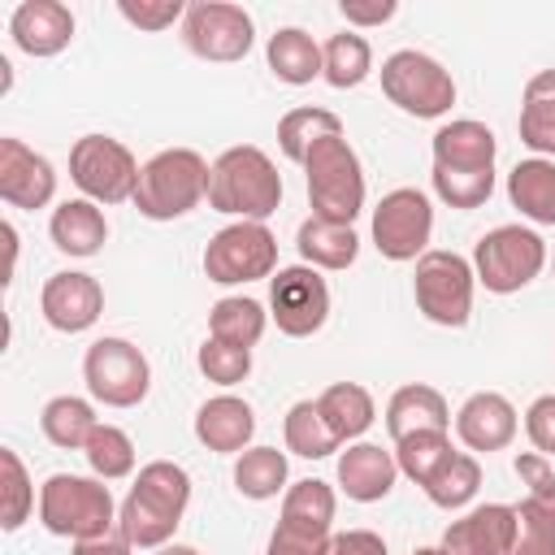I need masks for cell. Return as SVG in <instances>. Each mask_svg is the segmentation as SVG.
I'll return each instance as SVG.
<instances>
[{
  "label": "cell",
  "mask_w": 555,
  "mask_h": 555,
  "mask_svg": "<svg viewBox=\"0 0 555 555\" xmlns=\"http://www.w3.org/2000/svg\"><path fill=\"white\" fill-rule=\"evenodd\" d=\"M451 451H455V447H451V434H447V429H421V434H408V438L395 442V464H399V473H403L408 481L425 486V481L442 468V460H447Z\"/></svg>",
  "instance_id": "obj_39"
},
{
  "label": "cell",
  "mask_w": 555,
  "mask_h": 555,
  "mask_svg": "<svg viewBox=\"0 0 555 555\" xmlns=\"http://www.w3.org/2000/svg\"><path fill=\"white\" fill-rule=\"evenodd\" d=\"M330 134H343V121H338V113H330V108L304 104V108H291V113L278 121V147H282V156L295 160V165H304V156H308L321 139H330Z\"/></svg>",
  "instance_id": "obj_36"
},
{
  "label": "cell",
  "mask_w": 555,
  "mask_h": 555,
  "mask_svg": "<svg viewBox=\"0 0 555 555\" xmlns=\"http://www.w3.org/2000/svg\"><path fill=\"white\" fill-rule=\"evenodd\" d=\"M0 468H4V512H0L4 520L0 525L13 533L35 512V486H30V473H26V464H22V455L13 447H0Z\"/></svg>",
  "instance_id": "obj_42"
},
{
  "label": "cell",
  "mask_w": 555,
  "mask_h": 555,
  "mask_svg": "<svg viewBox=\"0 0 555 555\" xmlns=\"http://www.w3.org/2000/svg\"><path fill=\"white\" fill-rule=\"evenodd\" d=\"M429 147H434V169H494V156H499L494 130L473 117L438 126Z\"/></svg>",
  "instance_id": "obj_23"
},
{
  "label": "cell",
  "mask_w": 555,
  "mask_h": 555,
  "mask_svg": "<svg viewBox=\"0 0 555 555\" xmlns=\"http://www.w3.org/2000/svg\"><path fill=\"white\" fill-rule=\"evenodd\" d=\"M546 269V238L529 225H494L473 247V273L490 295H516Z\"/></svg>",
  "instance_id": "obj_6"
},
{
  "label": "cell",
  "mask_w": 555,
  "mask_h": 555,
  "mask_svg": "<svg viewBox=\"0 0 555 555\" xmlns=\"http://www.w3.org/2000/svg\"><path fill=\"white\" fill-rule=\"evenodd\" d=\"M234 490L243 499H278V490H286V451L247 447L234 460Z\"/></svg>",
  "instance_id": "obj_38"
},
{
  "label": "cell",
  "mask_w": 555,
  "mask_h": 555,
  "mask_svg": "<svg viewBox=\"0 0 555 555\" xmlns=\"http://www.w3.org/2000/svg\"><path fill=\"white\" fill-rule=\"evenodd\" d=\"M282 438H286V451H295V455H304V460H325V455H334V451L343 447L338 434L325 425L317 399H299V403L286 408Z\"/></svg>",
  "instance_id": "obj_35"
},
{
  "label": "cell",
  "mask_w": 555,
  "mask_h": 555,
  "mask_svg": "<svg viewBox=\"0 0 555 555\" xmlns=\"http://www.w3.org/2000/svg\"><path fill=\"white\" fill-rule=\"evenodd\" d=\"M330 555H390L386 538L373 529H343L330 538Z\"/></svg>",
  "instance_id": "obj_48"
},
{
  "label": "cell",
  "mask_w": 555,
  "mask_h": 555,
  "mask_svg": "<svg viewBox=\"0 0 555 555\" xmlns=\"http://www.w3.org/2000/svg\"><path fill=\"white\" fill-rule=\"evenodd\" d=\"M429 234H434V204L416 186H395L373 208V247L395 264L421 260L429 251Z\"/></svg>",
  "instance_id": "obj_13"
},
{
  "label": "cell",
  "mask_w": 555,
  "mask_h": 555,
  "mask_svg": "<svg viewBox=\"0 0 555 555\" xmlns=\"http://www.w3.org/2000/svg\"><path fill=\"white\" fill-rule=\"evenodd\" d=\"M507 199L533 225H555V160L546 156L516 160L507 173Z\"/></svg>",
  "instance_id": "obj_26"
},
{
  "label": "cell",
  "mask_w": 555,
  "mask_h": 555,
  "mask_svg": "<svg viewBox=\"0 0 555 555\" xmlns=\"http://www.w3.org/2000/svg\"><path fill=\"white\" fill-rule=\"evenodd\" d=\"M516 429H520L516 408L499 390H477L455 412V434H460V442L468 451H486V455L490 451H503V447H512Z\"/></svg>",
  "instance_id": "obj_19"
},
{
  "label": "cell",
  "mask_w": 555,
  "mask_h": 555,
  "mask_svg": "<svg viewBox=\"0 0 555 555\" xmlns=\"http://www.w3.org/2000/svg\"><path fill=\"white\" fill-rule=\"evenodd\" d=\"M525 434L533 442L538 455H555V395H538L525 412Z\"/></svg>",
  "instance_id": "obj_45"
},
{
  "label": "cell",
  "mask_w": 555,
  "mask_h": 555,
  "mask_svg": "<svg viewBox=\"0 0 555 555\" xmlns=\"http://www.w3.org/2000/svg\"><path fill=\"white\" fill-rule=\"evenodd\" d=\"M295 247L304 256V264L312 269H351L356 256H360V238L351 225H334V221H321V217H308L295 234Z\"/></svg>",
  "instance_id": "obj_29"
},
{
  "label": "cell",
  "mask_w": 555,
  "mask_h": 555,
  "mask_svg": "<svg viewBox=\"0 0 555 555\" xmlns=\"http://www.w3.org/2000/svg\"><path fill=\"white\" fill-rule=\"evenodd\" d=\"M264 325H269V312L251 295H225L208 308V338H221L234 347H256L264 338Z\"/></svg>",
  "instance_id": "obj_33"
},
{
  "label": "cell",
  "mask_w": 555,
  "mask_h": 555,
  "mask_svg": "<svg viewBox=\"0 0 555 555\" xmlns=\"http://www.w3.org/2000/svg\"><path fill=\"white\" fill-rule=\"evenodd\" d=\"M399 481V464L395 451L377 447V442H351L338 455V490L356 503H377L395 490Z\"/></svg>",
  "instance_id": "obj_22"
},
{
  "label": "cell",
  "mask_w": 555,
  "mask_h": 555,
  "mask_svg": "<svg viewBox=\"0 0 555 555\" xmlns=\"http://www.w3.org/2000/svg\"><path fill=\"white\" fill-rule=\"evenodd\" d=\"M56 195V169L48 156H39L35 147H26L22 139L4 134L0 139V199L9 208H48Z\"/></svg>",
  "instance_id": "obj_17"
},
{
  "label": "cell",
  "mask_w": 555,
  "mask_h": 555,
  "mask_svg": "<svg viewBox=\"0 0 555 555\" xmlns=\"http://www.w3.org/2000/svg\"><path fill=\"white\" fill-rule=\"evenodd\" d=\"M182 43L199 61L230 65V61H243L251 52L256 26H251V13L243 4H230V0H195V4H186V17H182Z\"/></svg>",
  "instance_id": "obj_12"
},
{
  "label": "cell",
  "mask_w": 555,
  "mask_h": 555,
  "mask_svg": "<svg viewBox=\"0 0 555 555\" xmlns=\"http://www.w3.org/2000/svg\"><path fill=\"white\" fill-rule=\"evenodd\" d=\"M317 408H321L325 425L338 434V442H356L373 425V416H377L373 395L360 382H334V386H325L317 395Z\"/></svg>",
  "instance_id": "obj_31"
},
{
  "label": "cell",
  "mask_w": 555,
  "mask_h": 555,
  "mask_svg": "<svg viewBox=\"0 0 555 555\" xmlns=\"http://www.w3.org/2000/svg\"><path fill=\"white\" fill-rule=\"evenodd\" d=\"M473 286H477L473 260H464L460 251L429 247L416 260L412 295H416L421 317L434 321V325H447V330L468 325V317H473Z\"/></svg>",
  "instance_id": "obj_8"
},
{
  "label": "cell",
  "mask_w": 555,
  "mask_h": 555,
  "mask_svg": "<svg viewBox=\"0 0 555 555\" xmlns=\"http://www.w3.org/2000/svg\"><path fill=\"white\" fill-rule=\"evenodd\" d=\"M278 204H282V173L256 143L225 147L212 160V173H208L212 212H225L238 221H264L269 212H278Z\"/></svg>",
  "instance_id": "obj_2"
},
{
  "label": "cell",
  "mask_w": 555,
  "mask_h": 555,
  "mask_svg": "<svg viewBox=\"0 0 555 555\" xmlns=\"http://www.w3.org/2000/svg\"><path fill=\"white\" fill-rule=\"evenodd\" d=\"M334 507H338L334 486L321 481V477H304V481L286 486V494H282V520L278 525L299 529V533H312V538H330Z\"/></svg>",
  "instance_id": "obj_28"
},
{
  "label": "cell",
  "mask_w": 555,
  "mask_h": 555,
  "mask_svg": "<svg viewBox=\"0 0 555 555\" xmlns=\"http://www.w3.org/2000/svg\"><path fill=\"white\" fill-rule=\"evenodd\" d=\"M551 269H555V251H551Z\"/></svg>",
  "instance_id": "obj_53"
},
{
  "label": "cell",
  "mask_w": 555,
  "mask_h": 555,
  "mask_svg": "<svg viewBox=\"0 0 555 555\" xmlns=\"http://www.w3.org/2000/svg\"><path fill=\"white\" fill-rule=\"evenodd\" d=\"M256 434V412L238 395H212L195 412V438L217 455H243Z\"/></svg>",
  "instance_id": "obj_21"
},
{
  "label": "cell",
  "mask_w": 555,
  "mask_h": 555,
  "mask_svg": "<svg viewBox=\"0 0 555 555\" xmlns=\"http://www.w3.org/2000/svg\"><path fill=\"white\" fill-rule=\"evenodd\" d=\"M338 13L347 17V26H382L399 13L395 0H338Z\"/></svg>",
  "instance_id": "obj_47"
},
{
  "label": "cell",
  "mask_w": 555,
  "mask_h": 555,
  "mask_svg": "<svg viewBox=\"0 0 555 555\" xmlns=\"http://www.w3.org/2000/svg\"><path fill=\"white\" fill-rule=\"evenodd\" d=\"M208 173L212 165L195 147H165L152 160H143L130 204L147 221H178L208 199Z\"/></svg>",
  "instance_id": "obj_3"
},
{
  "label": "cell",
  "mask_w": 555,
  "mask_h": 555,
  "mask_svg": "<svg viewBox=\"0 0 555 555\" xmlns=\"http://www.w3.org/2000/svg\"><path fill=\"white\" fill-rule=\"evenodd\" d=\"M269 321L286 338H312L330 321V286L312 264H286L269 278Z\"/></svg>",
  "instance_id": "obj_14"
},
{
  "label": "cell",
  "mask_w": 555,
  "mask_h": 555,
  "mask_svg": "<svg viewBox=\"0 0 555 555\" xmlns=\"http://www.w3.org/2000/svg\"><path fill=\"white\" fill-rule=\"evenodd\" d=\"M264 61L273 69V78L291 82V87H304L312 78H321V43L299 30V26H282L269 35V48H264Z\"/></svg>",
  "instance_id": "obj_30"
},
{
  "label": "cell",
  "mask_w": 555,
  "mask_h": 555,
  "mask_svg": "<svg viewBox=\"0 0 555 555\" xmlns=\"http://www.w3.org/2000/svg\"><path fill=\"white\" fill-rule=\"evenodd\" d=\"M152 555H199L195 546H182V542H169V546H160V551H152Z\"/></svg>",
  "instance_id": "obj_51"
},
{
  "label": "cell",
  "mask_w": 555,
  "mask_h": 555,
  "mask_svg": "<svg viewBox=\"0 0 555 555\" xmlns=\"http://www.w3.org/2000/svg\"><path fill=\"white\" fill-rule=\"evenodd\" d=\"M39 525L69 542L108 538L117 533V503L100 477L52 473L39 486Z\"/></svg>",
  "instance_id": "obj_4"
},
{
  "label": "cell",
  "mask_w": 555,
  "mask_h": 555,
  "mask_svg": "<svg viewBox=\"0 0 555 555\" xmlns=\"http://www.w3.org/2000/svg\"><path fill=\"white\" fill-rule=\"evenodd\" d=\"M39 312L56 334H82L100 321L104 312V286L91 273L78 269H61L43 282L39 291Z\"/></svg>",
  "instance_id": "obj_16"
},
{
  "label": "cell",
  "mask_w": 555,
  "mask_h": 555,
  "mask_svg": "<svg viewBox=\"0 0 555 555\" xmlns=\"http://www.w3.org/2000/svg\"><path fill=\"white\" fill-rule=\"evenodd\" d=\"M382 95L408 117H442L455 104V78L429 52L399 48L382 61Z\"/></svg>",
  "instance_id": "obj_7"
},
{
  "label": "cell",
  "mask_w": 555,
  "mask_h": 555,
  "mask_svg": "<svg viewBox=\"0 0 555 555\" xmlns=\"http://www.w3.org/2000/svg\"><path fill=\"white\" fill-rule=\"evenodd\" d=\"M429 182L447 208H481L494 195V169H434Z\"/></svg>",
  "instance_id": "obj_41"
},
{
  "label": "cell",
  "mask_w": 555,
  "mask_h": 555,
  "mask_svg": "<svg viewBox=\"0 0 555 555\" xmlns=\"http://www.w3.org/2000/svg\"><path fill=\"white\" fill-rule=\"evenodd\" d=\"M373 74V48L360 30H338L321 43V78L338 91L360 87Z\"/></svg>",
  "instance_id": "obj_34"
},
{
  "label": "cell",
  "mask_w": 555,
  "mask_h": 555,
  "mask_svg": "<svg viewBox=\"0 0 555 555\" xmlns=\"http://www.w3.org/2000/svg\"><path fill=\"white\" fill-rule=\"evenodd\" d=\"M278 273V238L264 221H230L204 247V278L217 286H243Z\"/></svg>",
  "instance_id": "obj_10"
},
{
  "label": "cell",
  "mask_w": 555,
  "mask_h": 555,
  "mask_svg": "<svg viewBox=\"0 0 555 555\" xmlns=\"http://www.w3.org/2000/svg\"><path fill=\"white\" fill-rule=\"evenodd\" d=\"M0 238H4V251H9V264H4V282H13V264H17V230L4 221V225H0Z\"/></svg>",
  "instance_id": "obj_50"
},
{
  "label": "cell",
  "mask_w": 555,
  "mask_h": 555,
  "mask_svg": "<svg viewBox=\"0 0 555 555\" xmlns=\"http://www.w3.org/2000/svg\"><path fill=\"white\" fill-rule=\"evenodd\" d=\"M48 234H52V247L65 256H95L108 243V221L91 199H61L52 208Z\"/></svg>",
  "instance_id": "obj_25"
},
{
  "label": "cell",
  "mask_w": 555,
  "mask_h": 555,
  "mask_svg": "<svg viewBox=\"0 0 555 555\" xmlns=\"http://www.w3.org/2000/svg\"><path fill=\"white\" fill-rule=\"evenodd\" d=\"M477 486H481V464H477V455H473V451H451V455L442 460V468L425 481V494H429L434 507L460 512L464 503H473Z\"/></svg>",
  "instance_id": "obj_37"
},
{
  "label": "cell",
  "mask_w": 555,
  "mask_h": 555,
  "mask_svg": "<svg viewBox=\"0 0 555 555\" xmlns=\"http://www.w3.org/2000/svg\"><path fill=\"white\" fill-rule=\"evenodd\" d=\"M139 169L143 165L134 160V152L113 134H82L69 147V178L82 191V199H91V204L134 199Z\"/></svg>",
  "instance_id": "obj_11"
},
{
  "label": "cell",
  "mask_w": 555,
  "mask_h": 555,
  "mask_svg": "<svg viewBox=\"0 0 555 555\" xmlns=\"http://www.w3.org/2000/svg\"><path fill=\"white\" fill-rule=\"evenodd\" d=\"M520 143L533 147L538 156L555 160V65L551 69H538L529 82H525V95H520Z\"/></svg>",
  "instance_id": "obj_27"
},
{
  "label": "cell",
  "mask_w": 555,
  "mask_h": 555,
  "mask_svg": "<svg viewBox=\"0 0 555 555\" xmlns=\"http://www.w3.org/2000/svg\"><path fill=\"white\" fill-rule=\"evenodd\" d=\"M9 35L26 56H56L74 39V13L61 0H22L9 17Z\"/></svg>",
  "instance_id": "obj_20"
},
{
  "label": "cell",
  "mask_w": 555,
  "mask_h": 555,
  "mask_svg": "<svg viewBox=\"0 0 555 555\" xmlns=\"http://www.w3.org/2000/svg\"><path fill=\"white\" fill-rule=\"evenodd\" d=\"M195 364L208 382L217 386H238L247 373H251V347H234V343H221V338H204L199 351H195Z\"/></svg>",
  "instance_id": "obj_43"
},
{
  "label": "cell",
  "mask_w": 555,
  "mask_h": 555,
  "mask_svg": "<svg viewBox=\"0 0 555 555\" xmlns=\"http://www.w3.org/2000/svg\"><path fill=\"white\" fill-rule=\"evenodd\" d=\"M412 555H442V551H438V546H416Z\"/></svg>",
  "instance_id": "obj_52"
},
{
  "label": "cell",
  "mask_w": 555,
  "mask_h": 555,
  "mask_svg": "<svg viewBox=\"0 0 555 555\" xmlns=\"http://www.w3.org/2000/svg\"><path fill=\"white\" fill-rule=\"evenodd\" d=\"M134 546L121 538V533H108V538H87V542H74L69 555H130Z\"/></svg>",
  "instance_id": "obj_49"
},
{
  "label": "cell",
  "mask_w": 555,
  "mask_h": 555,
  "mask_svg": "<svg viewBox=\"0 0 555 555\" xmlns=\"http://www.w3.org/2000/svg\"><path fill=\"white\" fill-rule=\"evenodd\" d=\"M304 173H308L312 217L334 221V225H351L360 217V208H364V165H360L356 147L343 134L321 139L304 156Z\"/></svg>",
  "instance_id": "obj_5"
},
{
  "label": "cell",
  "mask_w": 555,
  "mask_h": 555,
  "mask_svg": "<svg viewBox=\"0 0 555 555\" xmlns=\"http://www.w3.org/2000/svg\"><path fill=\"white\" fill-rule=\"evenodd\" d=\"M330 538H312V533H299V529L278 525L273 538H269V546H264V555H330Z\"/></svg>",
  "instance_id": "obj_46"
},
{
  "label": "cell",
  "mask_w": 555,
  "mask_h": 555,
  "mask_svg": "<svg viewBox=\"0 0 555 555\" xmlns=\"http://www.w3.org/2000/svg\"><path fill=\"white\" fill-rule=\"evenodd\" d=\"M82 382L104 408H139L152 390V364L130 338L104 334L82 356Z\"/></svg>",
  "instance_id": "obj_9"
},
{
  "label": "cell",
  "mask_w": 555,
  "mask_h": 555,
  "mask_svg": "<svg viewBox=\"0 0 555 555\" xmlns=\"http://www.w3.org/2000/svg\"><path fill=\"white\" fill-rule=\"evenodd\" d=\"M421 429H447L451 434V408H447L442 390H434L425 382H408L386 403V434H390V442H399V438L421 434Z\"/></svg>",
  "instance_id": "obj_24"
},
{
  "label": "cell",
  "mask_w": 555,
  "mask_h": 555,
  "mask_svg": "<svg viewBox=\"0 0 555 555\" xmlns=\"http://www.w3.org/2000/svg\"><path fill=\"white\" fill-rule=\"evenodd\" d=\"M516 477L529 486V494L512 507L516 512L512 555H555V473H551V460L538 451H520Z\"/></svg>",
  "instance_id": "obj_15"
},
{
  "label": "cell",
  "mask_w": 555,
  "mask_h": 555,
  "mask_svg": "<svg viewBox=\"0 0 555 555\" xmlns=\"http://www.w3.org/2000/svg\"><path fill=\"white\" fill-rule=\"evenodd\" d=\"M117 13H121L130 26L156 35V30H169L173 22H182V17H186V4H182V0H121Z\"/></svg>",
  "instance_id": "obj_44"
},
{
  "label": "cell",
  "mask_w": 555,
  "mask_h": 555,
  "mask_svg": "<svg viewBox=\"0 0 555 555\" xmlns=\"http://www.w3.org/2000/svg\"><path fill=\"white\" fill-rule=\"evenodd\" d=\"M186 503H191V473L173 460H152L139 468L130 494L117 507V533L134 551H160L182 525Z\"/></svg>",
  "instance_id": "obj_1"
},
{
  "label": "cell",
  "mask_w": 555,
  "mask_h": 555,
  "mask_svg": "<svg viewBox=\"0 0 555 555\" xmlns=\"http://www.w3.org/2000/svg\"><path fill=\"white\" fill-rule=\"evenodd\" d=\"M82 455H87V464H91V473H95L100 481H121V477L134 473V442H130L126 429H117V425H108V421L95 425V434H91V442L82 447Z\"/></svg>",
  "instance_id": "obj_40"
},
{
  "label": "cell",
  "mask_w": 555,
  "mask_h": 555,
  "mask_svg": "<svg viewBox=\"0 0 555 555\" xmlns=\"http://www.w3.org/2000/svg\"><path fill=\"white\" fill-rule=\"evenodd\" d=\"M95 425H100L95 408H91L87 399H78V395H56V399H48L43 412H39L43 438H48L52 447H61V451H82V447L91 442Z\"/></svg>",
  "instance_id": "obj_32"
},
{
  "label": "cell",
  "mask_w": 555,
  "mask_h": 555,
  "mask_svg": "<svg viewBox=\"0 0 555 555\" xmlns=\"http://www.w3.org/2000/svg\"><path fill=\"white\" fill-rule=\"evenodd\" d=\"M516 512L512 503H481L442 529V555H512Z\"/></svg>",
  "instance_id": "obj_18"
}]
</instances>
